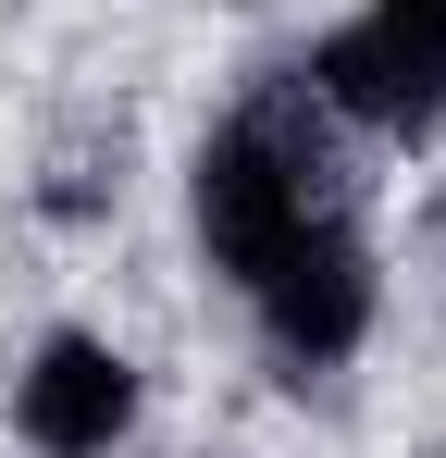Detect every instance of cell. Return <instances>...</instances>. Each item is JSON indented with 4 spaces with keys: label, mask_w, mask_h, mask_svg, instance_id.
Listing matches in <instances>:
<instances>
[{
    "label": "cell",
    "mask_w": 446,
    "mask_h": 458,
    "mask_svg": "<svg viewBox=\"0 0 446 458\" xmlns=\"http://www.w3.org/2000/svg\"><path fill=\"white\" fill-rule=\"evenodd\" d=\"M322 211H347V186H335V112L310 99V75L248 87L211 137H199V161H186V224H199L223 285H248V273H261L297 224H322Z\"/></svg>",
    "instance_id": "obj_1"
},
{
    "label": "cell",
    "mask_w": 446,
    "mask_h": 458,
    "mask_svg": "<svg viewBox=\"0 0 446 458\" xmlns=\"http://www.w3.org/2000/svg\"><path fill=\"white\" fill-rule=\"evenodd\" d=\"M297 75L360 137H434L446 124V0H360Z\"/></svg>",
    "instance_id": "obj_2"
},
{
    "label": "cell",
    "mask_w": 446,
    "mask_h": 458,
    "mask_svg": "<svg viewBox=\"0 0 446 458\" xmlns=\"http://www.w3.org/2000/svg\"><path fill=\"white\" fill-rule=\"evenodd\" d=\"M236 298H248V322H261L273 372H297V384H310V372H347L360 335H372V298H384V285H372V235L347 224V211H322V224H297Z\"/></svg>",
    "instance_id": "obj_3"
},
{
    "label": "cell",
    "mask_w": 446,
    "mask_h": 458,
    "mask_svg": "<svg viewBox=\"0 0 446 458\" xmlns=\"http://www.w3.org/2000/svg\"><path fill=\"white\" fill-rule=\"evenodd\" d=\"M137 409H149V384L137 360L112 347V335H38V360L13 372V434L38 458H112L124 434H137Z\"/></svg>",
    "instance_id": "obj_4"
}]
</instances>
